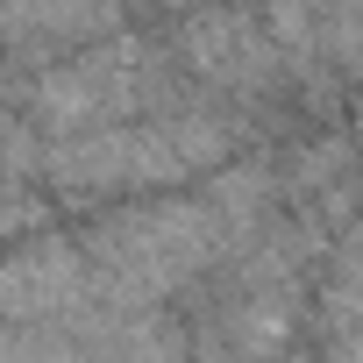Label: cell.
Instances as JSON below:
<instances>
[{
    "label": "cell",
    "instance_id": "obj_1",
    "mask_svg": "<svg viewBox=\"0 0 363 363\" xmlns=\"http://www.w3.org/2000/svg\"><path fill=\"white\" fill-rule=\"evenodd\" d=\"M320 50L342 57V65L363 79V8H356V15H320Z\"/></svg>",
    "mask_w": 363,
    "mask_h": 363
}]
</instances>
